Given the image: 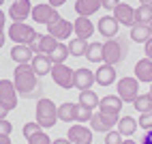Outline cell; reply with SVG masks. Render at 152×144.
I'll return each instance as SVG.
<instances>
[{
	"instance_id": "60d3db41",
	"label": "cell",
	"mask_w": 152,
	"mask_h": 144,
	"mask_svg": "<svg viewBox=\"0 0 152 144\" xmlns=\"http://www.w3.org/2000/svg\"><path fill=\"white\" fill-rule=\"evenodd\" d=\"M139 144H152V131H146L144 133V138H141Z\"/></svg>"
},
{
	"instance_id": "cb8c5ba5",
	"label": "cell",
	"mask_w": 152,
	"mask_h": 144,
	"mask_svg": "<svg viewBox=\"0 0 152 144\" xmlns=\"http://www.w3.org/2000/svg\"><path fill=\"white\" fill-rule=\"evenodd\" d=\"M137 127H139V125H137V120H135L133 116H122V118L118 120V129H116V131H118L122 138H124V136L131 138V136L137 131Z\"/></svg>"
},
{
	"instance_id": "6da1fadb",
	"label": "cell",
	"mask_w": 152,
	"mask_h": 144,
	"mask_svg": "<svg viewBox=\"0 0 152 144\" xmlns=\"http://www.w3.org/2000/svg\"><path fill=\"white\" fill-rule=\"evenodd\" d=\"M13 84L17 88V95H22L24 99H41V78L34 73L32 65H17L13 71Z\"/></svg>"
},
{
	"instance_id": "7402d4cb",
	"label": "cell",
	"mask_w": 152,
	"mask_h": 144,
	"mask_svg": "<svg viewBox=\"0 0 152 144\" xmlns=\"http://www.w3.org/2000/svg\"><path fill=\"white\" fill-rule=\"evenodd\" d=\"M101 9V0H77L75 2V13L79 17H90Z\"/></svg>"
},
{
	"instance_id": "4fadbf2b",
	"label": "cell",
	"mask_w": 152,
	"mask_h": 144,
	"mask_svg": "<svg viewBox=\"0 0 152 144\" xmlns=\"http://www.w3.org/2000/svg\"><path fill=\"white\" fill-rule=\"evenodd\" d=\"M66 138L71 140V144H92V131L84 125H73L69 127Z\"/></svg>"
},
{
	"instance_id": "277c9868",
	"label": "cell",
	"mask_w": 152,
	"mask_h": 144,
	"mask_svg": "<svg viewBox=\"0 0 152 144\" xmlns=\"http://www.w3.org/2000/svg\"><path fill=\"white\" fill-rule=\"evenodd\" d=\"M9 39L17 45H32L37 39V32L32 26H28L24 22H13L9 26Z\"/></svg>"
},
{
	"instance_id": "f546056e",
	"label": "cell",
	"mask_w": 152,
	"mask_h": 144,
	"mask_svg": "<svg viewBox=\"0 0 152 144\" xmlns=\"http://www.w3.org/2000/svg\"><path fill=\"white\" fill-rule=\"evenodd\" d=\"M58 120L73 123L75 120V103H62L58 108Z\"/></svg>"
},
{
	"instance_id": "1f68e13d",
	"label": "cell",
	"mask_w": 152,
	"mask_h": 144,
	"mask_svg": "<svg viewBox=\"0 0 152 144\" xmlns=\"http://www.w3.org/2000/svg\"><path fill=\"white\" fill-rule=\"evenodd\" d=\"M69 56H71V54H69V45L58 43V47L54 49V54H52V60H54V65H62Z\"/></svg>"
},
{
	"instance_id": "e0dca14e",
	"label": "cell",
	"mask_w": 152,
	"mask_h": 144,
	"mask_svg": "<svg viewBox=\"0 0 152 144\" xmlns=\"http://www.w3.org/2000/svg\"><path fill=\"white\" fill-rule=\"evenodd\" d=\"M122 106H124V101L120 99L118 95H107V97H103L99 101V108H101V112L103 114H120V110H122Z\"/></svg>"
},
{
	"instance_id": "bcb514c9",
	"label": "cell",
	"mask_w": 152,
	"mask_h": 144,
	"mask_svg": "<svg viewBox=\"0 0 152 144\" xmlns=\"http://www.w3.org/2000/svg\"><path fill=\"white\" fill-rule=\"evenodd\" d=\"M7 112H9V110H7L2 103H0V118H4V116H7Z\"/></svg>"
},
{
	"instance_id": "8992f818",
	"label": "cell",
	"mask_w": 152,
	"mask_h": 144,
	"mask_svg": "<svg viewBox=\"0 0 152 144\" xmlns=\"http://www.w3.org/2000/svg\"><path fill=\"white\" fill-rule=\"evenodd\" d=\"M118 97L124 103H133L139 97V80L137 78H122L118 80Z\"/></svg>"
},
{
	"instance_id": "30bf717a",
	"label": "cell",
	"mask_w": 152,
	"mask_h": 144,
	"mask_svg": "<svg viewBox=\"0 0 152 144\" xmlns=\"http://www.w3.org/2000/svg\"><path fill=\"white\" fill-rule=\"evenodd\" d=\"M32 13V2L30 0H15V2L9 7V17L13 22H26Z\"/></svg>"
},
{
	"instance_id": "2e32d148",
	"label": "cell",
	"mask_w": 152,
	"mask_h": 144,
	"mask_svg": "<svg viewBox=\"0 0 152 144\" xmlns=\"http://www.w3.org/2000/svg\"><path fill=\"white\" fill-rule=\"evenodd\" d=\"M94 82H96L99 86H109V84H114V82H116V67L103 63V65L96 69V73H94Z\"/></svg>"
},
{
	"instance_id": "b9f144b4",
	"label": "cell",
	"mask_w": 152,
	"mask_h": 144,
	"mask_svg": "<svg viewBox=\"0 0 152 144\" xmlns=\"http://www.w3.org/2000/svg\"><path fill=\"white\" fill-rule=\"evenodd\" d=\"M146 58H150V60H152V39L146 43Z\"/></svg>"
},
{
	"instance_id": "d4e9b609",
	"label": "cell",
	"mask_w": 152,
	"mask_h": 144,
	"mask_svg": "<svg viewBox=\"0 0 152 144\" xmlns=\"http://www.w3.org/2000/svg\"><path fill=\"white\" fill-rule=\"evenodd\" d=\"M131 41H135V43H148V41L152 39V32H150V26H139L135 24L133 28H131Z\"/></svg>"
},
{
	"instance_id": "d590c367",
	"label": "cell",
	"mask_w": 152,
	"mask_h": 144,
	"mask_svg": "<svg viewBox=\"0 0 152 144\" xmlns=\"http://www.w3.org/2000/svg\"><path fill=\"white\" fill-rule=\"evenodd\" d=\"M28 144H52V138H49L45 131H41V133H37V136L30 138Z\"/></svg>"
},
{
	"instance_id": "d6a6232c",
	"label": "cell",
	"mask_w": 152,
	"mask_h": 144,
	"mask_svg": "<svg viewBox=\"0 0 152 144\" xmlns=\"http://www.w3.org/2000/svg\"><path fill=\"white\" fill-rule=\"evenodd\" d=\"M90 118H92V108H86L82 103L75 106V120L77 123H88Z\"/></svg>"
},
{
	"instance_id": "7a4b0ae2",
	"label": "cell",
	"mask_w": 152,
	"mask_h": 144,
	"mask_svg": "<svg viewBox=\"0 0 152 144\" xmlns=\"http://www.w3.org/2000/svg\"><path fill=\"white\" fill-rule=\"evenodd\" d=\"M129 54V41L126 37H118V39H107L103 43V63L107 65H118L122 63Z\"/></svg>"
},
{
	"instance_id": "d6986e66",
	"label": "cell",
	"mask_w": 152,
	"mask_h": 144,
	"mask_svg": "<svg viewBox=\"0 0 152 144\" xmlns=\"http://www.w3.org/2000/svg\"><path fill=\"white\" fill-rule=\"evenodd\" d=\"M118 22H116V17L114 15H105V17H101L99 19V32L103 35L105 39H114L118 35Z\"/></svg>"
},
{
	"instance_id": "ee69618b",
	"label": "cell",
	"mask_w": 152,
	"mask_h": 144,
	"mask_svg": "<svg viewBox=\"0 0 152 144\" xmlns=\"http://www.w3.org/2000/svg\"><path fill=\"white\" fill-rule=\"evenodd\" d=\"M64 2H66V0H49V4H52L54 9H58V7H62Z\"/></svg>"
},
{
	"instance_id": "f35d334b",
	"label": "cell",
	"mask_w": 152,
	"mask_h": 144,
	"mask_svg": "<svg viewBox=\"0 0 152 144\" xmlns=\"http://www.w3.org/2000/svg\"><path fill=\"white\" fill-rule=\"evenodd\" d=\"M118 4H120V0H101V7L107 9V11H114Z\"/></svg>"
},
{
	"instance_id": "7bdbcfd3",
	"label": "cell",
	"mask_w": 152,
	"mask_h": 144,
	"mask_svg": "<svg viewBox=\"0 0 152 144\" xmlns=\"http://www.w3.org/2000/svg\"><path fill=\"white\" fill-rule=\"evenodd\" d=\"M52 144H71V140L69 138H56V140H52Z\"/></svg>"
},
{
	"instance_id": "8d00e7d4",
	"label": "cell",
	"mask_w": 152,
	"mask_h": 144,
	"mask_svg": "<svg viewBox=\"0 0 152 144\" xmlns=\"http://www.w3.org/2000/svg\"><path fill=\"white\" fill-rule=\"evenodd\" d=\"M103 142H105V144H122V136H120L118 131H107Z\"/></svg>"
},
{
	"instance_id": "ac0fdd59",
	"label": "cell",
	"mask_w": 152,
	"mask_h": 144,
	"mask_svg": "<svg viewBox=\"0 0 152 144\" xmlns=\"http://www.w3.org/2000/svg\"><path fill=\"white\" fill-rule=\"evenodd\" d=\"M11 58L15 60L17 65H28L30 60L34 58V49L30 47V45H13L11 47Z\"/></svg>"
},
{
	"instance_id": "681fc988",
	"label": "cell",
	"mask_w": 152,
	"mask_h": 144,
	"mask_svg": "<svg viewBox=\"0 0 152 144\" xmlns=\"http://www.w3.org/2000/svg\"><path fill=\"white\" fill-rule=\"evenodd\" d=\"M139 2H141V4H150V0H139Z\"/></svg>"
},
{
	"instance_id": "74e56055",
	"label": "cell",
	"mask_w": 152,
	"mask_h": 144,
	"mask_svg": "<svg viewBox=\"0 0 152 144\" xmlns=\"http://www.w3.org/2000/svg\"><path fill=\"white\" fill-rule=\"evenodd\" d=\"M13 131V125L9 120H4V118H0V136H9V133Z\"/></svg>"
},
{
	"instance_id": "4dcf8cb0",
	"label": "cell",
	"mask_w": 152,
	"mask_h": 144,
	"mask_svg": "<svg viewBox=\"0 0 152 144\" xmlns=\"http://www.w3.org/2000/svg\"><path fill=\"white\" fill-rule=\"evenodd\" d=\"M133 106L137 112H152V92H146V95H139L135 101H133Z\"/></svg>"
},
{
	"instance_id": "603a6c76",
	"label": "cell",
	"mask_w": 152,
	"mask_h": 144,
	"mask_svg": "<svg viewBox=\"0 0 152 144\" xmlns=\"http://www.w3.org/2000/svg\"><path fill=\"white\" fill-rule=\"evenodd\" d=\"M135 78L139 82H146V84H152V60L150 58H141L135 65Z\"/></svg>"
},
{
	"instance_id": "5bb4252c",
	"label": "cell",
	"mask_w": 152,
	"mask_h": 144,
	"mask_svg": "<svg viewBox=\"0 0 152 144\" xmlns=\"http://www.w3.org/2000/svg\"><path fill=\"white\" fill-rule=\"evenodd\" d=\"M30 65H32L34 73H37L39 78H43V75H47V73H52L54 60H52V56H49V54H34V58L30 60Z\"/></svg>"
},
{
	"instance_id": "9a60e30c",
	"label": "cell",
	"mask_w": 152,
	"mask_h": 144,
	"mask_svg": "<svg viewBox=\"0 0 152 144\" xmlns=\"http://www.w3.org/2000/svg\"><path fill=\"white\" fill-rule=\"evenodd\" d=\"M114 17H116L118 24H124V26H131V28L135 26V9L131 7V4L120 2V4L114 9Z\"/></svg>"
},
{
	"instance_id": "484cf974",
	"label": "cell",
	"mask_w": 152,
	"mask_h": 144,
	"mask_svg": "<svg viewBox=\"0 0 152 144\" xmlns=\"http://www.w3.org/2000/svg\"><path fill=\"white\" fill-rule=\"evenodd\" d=\"M135 24H139V26L152 24V4H139L135 9Z\"/></svg>"
},
{
	"instance_id": "52a82bcc",
	"label": "cell",
	"mask_w": 152,
	"mask_h": 144,
	"mask_svg": "<svg viewBox=\"0 0 152 144\" xmlns=\"http://www.w3.org/2000/svg\"><path fill=\"white\" fill-rule=\"evenodd\" d=\"M0 103L9 112L17 108V88L11 80H0Z\"/></svg>"
},
{
	"instance_id": "836d02e7",
	"label": "cell",
	"mask_w": 152,
	"mask_h": 144,
	"mask_svg": "<svg viewBox=\"0 0 152 144\" xmlns=\"http://www.w3.org/2000/svg\"><path fill=\"white\" fill-rule=\"evenodd\" d=\"M41 129H43V127H41V125H39V123L34 120V123H26V125H24V131H22V133H24V138H26V140H30L32 136H37V133H41Z\"/></svg>"
},
{
	"instance_id": "f1b7e54d",
	"label": "cell",
	"mask_w": 152,
	"mask_h": 144,
	"mask_svg": "<svg viewBox=\"0 0 152 144\" xmlns=\"http://www.w3.org/2000/svg\"><path fill=\"white\" fill-rule=\"evenodd\" d=\"M99 97H96V92L94 90H79V103L86 106V108H99Z\"/></svg>"
},
{
	"instance_id": "9c48e42d",
	"label": "cell",
	"mask_w": 152,
	"mask_h": 144,
	"mask_svg": "<svg viewBox=\"0 0 152 144\" xmlns=\"http://www.w3.org/2000/svg\"><path fill=\"white\" fill-rule=\"evenodd\" d=\"M118 116L116 114H103V112H96V114H92V118H90V123H92V131H111V127L118 125Z\"/></svg>"
},
{
	"instance_id": "f907efd6",
	"label": "cell",
	"mask_w": 152,
	"mask_h": 144,
	"mask_svg": "<svg viewBox=\"0 0 152 144\" xmlns=\"http://www.w3.org/2000/svg\"><path fill=\"white\" fill-rule=\"evenodd\" d=\"M2 4H4V0H0V7H2Z\"/></svg>"
},
{
	"instance_id": "ffe728a7",
	"label": "cell",
	"mask_w": 152,
	"mask_h": 144,
	"mask_svg": "<svg viewBox=\"0 0 152 144\" xmlns=\"http://www.w3.org/2000/svg\"><path fill=\"white\" fill-rule=\"evenodd\" d=\"M92 84H94V73L90 69L82 67L75 71V88L77 90H88V88H92Z\"/></svg>"
},
{
	"instance_id": "e575fe53",
	"label": "cell",
	"mask_w": 152,
	"mask_h": 144,
	"mask_svg": "<svg viewBox=\"0 0 152 144\" xmlns=\"http://www.w3.org/2000/svg\"><path fill=\"white\" fill-rule=\"evenodd\" d=\"M137 125L144 129V131H152V112H144V114L139 116Z\"/></svg>"
},
{
	"instance_id": "83f0119b",
	"label": "cell",
	"mask_w": 152,
	"mask_h": 144,
	"mask_svg": "<svg viewBox=\"0 0 152 144\" xmlns=\"http://www.w3.org/2000/svg\"><path fill=\"white\" fill-rule=\"evenodd\" d=\"M86 49H88V39H71L69 41V54L71 56H86Z\"/></svg>"
},
{
	"instance_id": "f5cc1de1",
	"label": "cell",
	"mask_w": 152,
	"mask_h": 144,
	"mask_svg": "<svg viewBox=\"0 0 152 144\" xmlns=\"http://www.w3.org/2000/svg\"><path fill=\"white\" fill-rule=\"evenodd\" d=\"M150 92H152V84H150Z\"/></svg>"
},
{
	"instance_id": "3957f363",
	"label": "cell",
	"mask_w": 152,
	"mask_h": 144,
	"mask_svg": "<svg viewBox=\"0 0 152 144\" xmlns=\"http://www.w3.org/2000/svg\"><path fill=\"white\" fill-rule=\"evenodd\" d=\"M56 120H58V108L52 99H39V103H37V123L41 127H54L56 125Z\"/></svg>"
},
{
	"instance_id": "7dc6e473",
	"label": "cell",
	"mask_w": 152,
	"mask_h": 144,
	"mask_svg": "<svg viewBox=\"0 0 152 144\" xmlns=\"http://www.w3.org/2000/svg\"><path fill=\"white\" fill-rule=\"evenodd\" d=\"M122 144H139V142H135V140H122Z\"/></svg>"
},
{
	"instance_id": "ab89813d",
	"label": "cell",
	"mask_w": 152,
	"mask_h": 144,
	"mask_svg": "<svg viewBox=\"0 0 152 144\" xmlns=\"http://www.w3.org/2000/svg\"><path fill=\"white\" fill-rule=\"evenodd\" d=\"M4 24H7V15L2 13V9H0V37L4 35Z\"/></svg>"
},
{
	"instance_id": "ba28073f",
	"label": "cell",
	"mask_w": 152,
	"mask_h": 144,
	"mask_svg": "<svg viewBox=\"0 0 152 144\" xmlns=\"http://www.w3.org/2000/svg\"><path fill=\"white\" fill-rule=\"evenodd\" d=\"M71 32H73V24L71 22H66L64 17H60V15H56L52 22L47 24V35H52L54 39H69L71 37Z\"/></svg>"
},
{
	"instance_id": "816d5d0a",
	"label": "cell",
	"mask_w": 152,
	"mask_h": 144,
	"mask_svg": "<svg viewBox=\"0 0 152 144\" xmlns=\"http://www.w3.org/2000/svg\"><path fill=\"white\" fill-rule=\"evenodd\" d=\"M150 32H152V24H150Z\"/></svg>"
},
{
	"instance_id": "5b68a950",
	"label": "cell",
	"mask_w": 152,
	"mask_h": 144,
	"mask_svg": "<svg viewBox=\"0 0 152 144\" xmlns=\"http://www.w3.org/2000/svg\"><path fill=\"white\" fill-rule=\"evenodd\" d=\"M52 80H54V84L56 86H60V88H75V71L71 69V67H66L64 63L62 65H54L52 67Z\"/></svg>"
},
{
	"instance_id": "7c38bea8",
	"label": "cell",
	"mask_w": 152,
	"mask_h": 144,
	"mask_svg": "<svg viewBox=\"0 0 152 144\" xmlns=\"http://www.w3.org/2000/svg\"><path fill=\"white\" fill-rule=\"evenodd\" d=\"M56 15H58V11H56L49 2H47V4H34V7H32V13H30V17H32L37 24H45V26L52 22Z\"/></svg>"
},
{
	"instance_id": "c3c4849f",
	"label": "cell",
	"mask_w": 152,
	"mask_h": 144,
	"mask_svg": "<svg viewBox=\"0 0 152 144\" xmlns=\"http://www.w3.org/2000/svg\"><path fill=\"white\" fill-rule=\"evenodd\" d=\"M4 41H7V37L2 35V37H0V47H2V45H4Z\"/></svg>"
},
{
	"instance_id": "4316f807",
	"label": "cell",
	"mask_w": 152,
	"mask_h": 144,
	"mask_svg": "<svg viewBox=\"0 0 152 144\" xmlns=\"http://www.w3.org/2000/svg\"><path fill=\"white\" fill-rule=\"evenodd\" d=\"M86 58L90 60V63H103V43H99V41H92V43H88Z\"/></svg>"
},
{
	"instance_id": "44dd1931",
	"label": "cell",
	"mask_w": 152,
	"mask_h": 144,
	"mask_svg": "<svg viewBox=\"0 0 152 144\" xmlns=\"http://www.w3.org/2000/svg\"><path fill=\"white\" fill-rule=\"evenodd\" d=\"M73 30H75V37H79V39H90L94 35V26L90 22V17H79L77 15L75 24H73Z\"/></svg>"
},
{
	"instance_id": "f6af8a7d",
	"label": "cell",
	"mask_w": 152,
	"mask_h": 144,
	"mask_svg": "<svg viewBox=\"0 0 152 144\" xmlns=\"http://www.w3.org/2000/svg\"><path fill=\"white\" fill-rule=\"evenodd\" d=\"M0 144H11V138L9 136H0Z\"/></svg>"
},
{
	"instance_id": "8fae6325",
	"label": "cell",
	"mask_w": 152,
	"mask_h": 144,
	"mask_svg": "<svg viewBox=\"0 0 152 144\" xmlns=\"http://www.w3.org/2000/svg\"><path fill=\"white\" fill-rule=\"evenodd\" d=\"M58 43H60V41L54 39L52 35H37L34 43L30 45V47L34 49V54H49V56H52L54 49L58 47Z\"/></svg>"
},
{
	"instance_id": "db71d44e",
	"label": "cell",
	"mask_w": 152,
	"mask_h": 144,
	"mask_svg": "<svg viewBox=\"0 0 152 144\" xmlns=\"http://www.w3.org/2000/svg\"><path fill=\"white\" fill-rule=\"evenodd\" d=\"M150 4H152V0H150Z\"/></svg>"
}]
</instances>
